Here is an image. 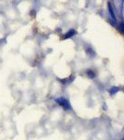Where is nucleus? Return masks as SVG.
<instances>
[{"label": "nucleus", "mask_w": 124, "mask_h": 140, "mask_svg": "<svg viewBox=\"0 0 124 140\" xmlns=\"http://www.w3.org/2000/svg\"><path fill=\"white\" fill-rule=\"evenodd\" d=\"M55 101H56V103H58L62 108H64L65 110L71 109V105L69 103V101H68L67 99L64 98V97H59V98H57Z\"/></svg>", "instance_id": "nucleus-1"}, {"label": "nucleus", "mask_w": 124, "mask_h": 140, "mask_svg": "<svg viewBox=\"0 0 124 140\" xmlns=\"http://www.w3.org/2000/svg\"><path fill=\"white\" fill-rule=\"evenodd\" d=\"M76 33H77V32H76V30L71 29V30H69L66 34H64V35H63V36L62 37V39H67V38H69V37L73 36L74 35H76Z\"/></svg>", "instance_id": "nucleus-2"}, {"label": "nucleus", "mask_w": 124, "mask_h": 140, "mask_svg": "<svg viewBox=\"0 0 124 140\" xmlns=\"http://www.w3.org/2000/svg\"><path fill=\"white\" fill-rule=\"evenodd\" d=\"M108 10H109V11H110V15H111V17L113 18V20L115 21V20H116V17H115L113 9H112V6H111V4H110V3H108Z\"/></svg>", "instance_id": "nucleus-3"}, {"label": "nucleus", "mask_w": 124, "mask_h": 140, "mask_svg": "<svg viewBox=\"0 0 124 140\" xmlns=\"http://www.w3.org/2000/svg\"><path fill=\"white\" fill-rule=\"evenodd\" d=\"M87 75H88L91 78H93L95 77V74H94V72L92 71V70H88V71H87Z\"/></svg>", "instance_id": "nucleus-4"}, {"label": "nucleus", "mask_w": 124, "mask_h": 140, "mask_svg": "<svg viewBox=\"0 0 124 140\" xmlns=\"http://www.w3.org/2000/svg\"><path fill=\"white\" fill-rule=\"evenodd\" d=\"M118 91H119L118 87H112V89L110 90V93H112V94H115V93H117Z\"/></svg>", "instance_id": "nucleus-5"}]
</instances>
